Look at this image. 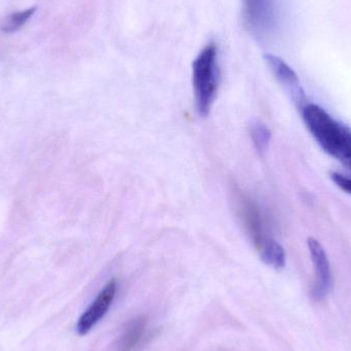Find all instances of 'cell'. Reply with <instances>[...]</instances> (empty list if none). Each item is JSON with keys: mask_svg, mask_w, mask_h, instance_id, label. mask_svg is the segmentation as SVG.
<instances>
[{"mask_svg": "<svg viewBox=\"0 0 351 351\" xmlns=\"http://www.w3.org/2000/svg\"><path fill=\"white\" fill-rule=\"evenodd\" d=\"M301 112L307 129L328 154L341 162L351 158L350 129L317 105L307 104Z\"/></svg>", "mask_w": 351, "mask_h": 351, "instance_id": "1", "label": "cell"}, {"mask_svg": "<svg viewBox=\"0 0 351 351\" xmlns=\"http://www.w3.org/2000/svg\"><path fill=\"white\" fill-rule=\"evenodd\" d=\"M218 53L214 45L204 47L192 64V80L198 115L206 117L218 92Z\"/></svg>", "mask_w": 351, "mask_h": 351, "instance_id": "2", "label": "cell"}, {"mask_svg": "<svg viewBox=\"0 0 351 351\" xmlns=\"http://www.w3.org/2000/svg\"><path fill=\"white\" fill-rule=\"evenodd\" d=\"M234 194L235 210L245 230L259 251L268 241L274 239L270 235L267 219L257 202L237 188Z\"/></svg>", "mask_w": 351, "mask_h": 351, "instance_id": "3", "label": "cell"}, {"mask_svg": "<svg viewBox=\"0 0 351 351\" xmlns=\"http://www.w3.org/2000/svg\"><path fill=\"white\" fill-rule=\"evenodd\" d=\"M117 292V280H110L78 319L76 330L80 335H86L105 317L114 301Z\"/></svg>", "mask_w": 351, "mask_h": 351, "instance_id": "4", "label": "cell"}, {"mask_svg": "<svg viewBox=\"0 0 351 351\" xmlns=\"http://www.w3.org/2000/svg\"><path fill=\"white\" fill-rule=\"evenodd\" d=\"M309 253L313 260L315 272V286L313 296L317 300L325 298L332 289V271L326 250L323 245L315 237H309L307 241Z\"/></svg>", "mask_w": 351, "mask_h": 351, "instance_id": "5", "label": "cell"}, {"mask_svg": "<svg viewBox=\"0 0 351 351\" xmlns=\"http://www.w3.org/2000/svg\"><path fill=\"white\" fill-rule=\"evenodd\" d=\"M264 59L278 82L290 95L291 99L294 101L297 107L302 110L307 105V100L296 72L284 60L276 56L265 55Z\"/></svg>", "mask_w": 351, "mask_h": 351, "instance_id": "6", "label": "cell"}, {"mask_svg": "<svg viewBox=\"0 0 351 351\" xmlns=\"http://www.w3.org/2000/svg\"><path fill=\"white\" fill-rule=\"evenodd\" d=\"M245 16L252 28L265 31L274 24V0H245Z\"/></svg>", "mask_w": 351, "mask_h": 351, "instance_id": "7", "label": "cell"}, {"mask_svg": "<svg viewBox=\"0 0 351 351\" xmlns=\"http://www.w3.org/2000/svg\"><path fill=\"white\" fill-rule=\"evenodd\" d=\"M147 321L144 317L131 319L115 344V351H133L145 335Z\"/></svg>", "mask_w": 351, "mask_h": 351, "instance_id": "8", "label": "cell"}, {"mask_svg": "<svg viewBox=\"0 0 351 351\" xmlns=\"http://www.w3.org/2000/svg\"><path fill=\"white\" fill-rule=\"evenodd\" d=\"M258 252L262 261L274 269H282L286 265L284 247L274 239L268 241Z\"/></svg>", "mask_w": 351, "mask_h": 351, "instance_id": "9", "label": "cell"}, {"mask_svg": "<svg viewBox=\"0 0 351 351\" xmlns=\"http://www.w3.org/2000/svg\"><path fill=\"white\" fill-rule=\"evenodd\" d=\"M250 133L257 152L261 154L267 152L271 142V132L268 129L267 125H264L261 121H253L250 128Z\"/></svg>", "mask_w": 351, "mask_h": 351, "instance_id": "10", "label": "cell"}, {"mask_svg": "<svg viewBox=\"0 0 351 351\" xmlns=\"http://www.w3.org/2000/svg\"><path fill=\"white\" fill-rule=\"evenodd\" d=\"M35 8H29L24 12H16V14H10L5 22L2 24L1 30L4 32H14V31L20 29L25 23L31 18Z\"/></svg>", "mask_w": 351, "mask_h": 351, "instance_id": "11", "label": "cell"}, {"mask_svg": "<svg viewBox=\"0 0 351 351\" xmlns=\"http://www.w3.org/2000/svg\"><path fill=\"white\" fill-rule=\"evenodd\" d=\"M331 178L334 183H335L340 189L351 194V178L348 177V176L339 174V173H333V174L331 175Z\"/></svg>", "mask_w": 351, "mask_h": 351, "instance_id": "12", "label": "cell"}, {"mask_svg": "<svg viewBox=\"0 0 351 351\" xmlns=\"http://www.w3.org/2000/svg\"><path fill=\"white\" fill-rule=\"evenodd\" d=\"M342 164H343L346 168L350 169L351 171V158H348V160H346V162H342Z\"/></svg>", "mask_w": 351, "mask_h": 351, "instance_id": "13", "label": "cell"}]
</instances>
